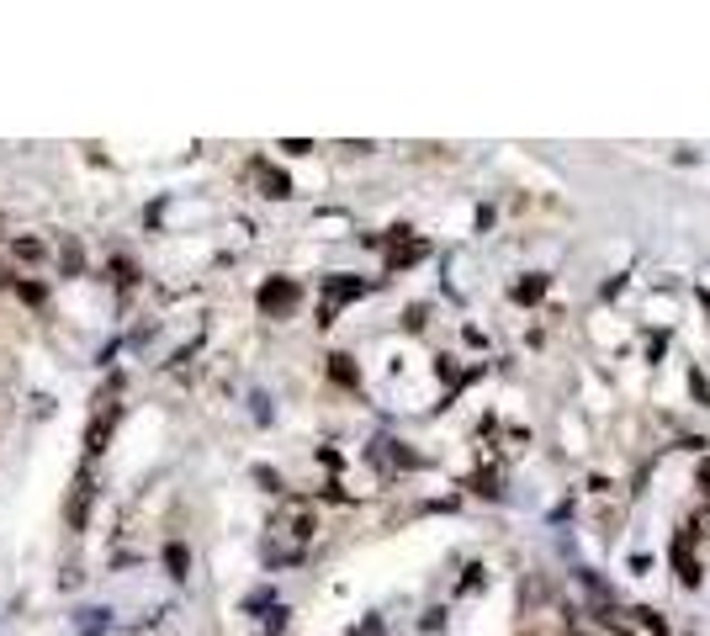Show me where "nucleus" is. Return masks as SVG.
Segmentation results:
<instances>
[{
  "mask_svg": "<svg viewBox=\"0 0 710 636\" xmlns=\"http://www.w3.org/2000/svg\"><path fill=\"white\" fill-rule=\"evenodd\" d=\"M186 562H191V552H186L180 541H170V546H165V568H170V579H186Z\"/></svg>",
  "mask_w": 710,
  "mask_h": 636,
  "instance_id": "0eeeda50",
  "label": "nucleus"
},
{
  "mask_svg": "<svg viewBox=\"0 0 710 636\" xmlns=\"http://www.w3.org/2000/svg\"><path fill=\"white\" fill-rule=\"evenodd\" d=\"M297 297H302V287H297L292 276H271L265 287H260V313H271V318H287L297 308Z\"/></svg>",
  "mask_w": 710,
  "mask_h": 636,
  "instance_id": "f03ea898",
  "label": "nucleus"
},
{
  "mask_svg": "<svg viewBox=\"0 0 710 636\" xmlns=\"http://www.w3.org/2000/svg\"><path fill=\"white\" fill-rule=\"evenodd\" d=\"M636 615H642V626H647L652 636H662V632H668V626H662V615H657V610H636Z\"/></svg>",
  "mask_w": 710,
  "mask_h": 636,
  "instance_id": "4468645a",
  "label": "nucleus"
},
{
  "mask_svg": "<svg viewBox=\"0 0 710 636\" xmlns=\"http://www.w3.org/2000/svg\"><path fill=\"white\" fill-rule=\"evenodd\" d=\"M74 271H80V244L64 239V276H74Z\"/></svg>",
  "mask_w": 710,
  "mask_h": 636,
  "instance_id": "ddd939ff",
  "label": "nucleus"
},
{
  "mask_svg": "<svg viewBox=\"0 0 710 636\" xmlns=\"http://www.w3.org/2000/svg\"><path fill=\"white\" fill-rule=\"evenodd\" d=\"M329 377H334V382H345V388H355V366H351V355H329Z\"/></svg>",
  "mask_w": 710,
  "mask_h": 636,
  "instance_id": "6e6552de",
  "label": "nucleus"
},
{
  "mask_svg": "<svg viewBox=\"0 0 710 636\" xmlns=\"http://www.w3.org/2000/svg\"><path fill=\"white\" fill-rule=\"evenodd\" d=\"M16 297H22L27 308H43V302H48V292L38 287V282H16Z\"/></svg>",
  "mask_w": 710,
  "mask_h": 636,
  "instance_id": "9d476101",
  "label": "nucleus"
},
{
  "mask_svg": "<svg viewBox=\"0 0 710 636\" xmlns=\"http://www.w3.org/2000/svg\"><path fill=\"white\" fill-rule=\"evenodd\" d=\"M419 255H424V244L419 239H403V244H393V255H387V266L398 271V266H414Z\"/></svg>",
  "mask_w": 710,
  "mask_h": 636,
  "instance_id": "423d86ee",
  "label": "nucleus"
},
{
  "mask_svg": "<svg viewBox=\"0 0 710 636\" xmlns=\"http://www.w3.org/2000/svg\"><path fill=\"white\" fill-rule=\"evenodd\" d=\"M700 493H710V462H700Z\"/></svg>",
  "mask_w": 710,
  "mask_h": 636,
  "instance_id": "f3484780",
  "label": "nucleus"
},
{
  "mask_svg": "<svg viewBox=\"0 0 710 636\" xmlns=\"http://www.w3.org/2000/svg\"><path fill=\"white\" fill-rule=\"evenodd\" d=\"M360 282H355V276H329V282H324V318H318V324H329V318H334V308H340V302H351V297H360Z\"/></svg>",
  "mask_w": 710,
  "mask_h": 636,
  "instance_id": "20e7f679",
  "label": "nucleus"
},
{
  "mask_svg": "<svg viewBox=\"0 0 710 636\" xmlns=\"http://www.w3.org/2000/svg\"><path fill=\"white\" fill-rule=\"evenodd\" d=\"M117 388H122V382H112V388L101 393V408H96V419H91V430H85V457H101V451H107V440H112V430H117V419H122Z\"/></svg>",
  "mask_w": 710,
  "mask_h": 636,
  "instance_id": "f257e3e1",
  "label": "nucleus"
},
{
  "mask_svg": "<svg viewBox=\"0 0 710 636\" xmlns=\"http://www.w3.org/2000/svg\"><path fill=\"white\" fill-rule=\"evenodd\" d=\"M11 255L22 260V266H38L48 249H43V239H32V233H22V239H11Z\"/></svg>",
  "mask_w": 710,
  "mask_h": 636,
  "instance_id": "39448f33",
  "label": "nucleus"
},
{
  "mask_svg": "<svg viewBox=\"0 0 710 636\" xmlns=\"http://www.w3.org/2000/svg\"><path fill=\"white\" fill-rule=\"evenodd\" d=\"M112 282H117V287H133V282H138V271H133V260H112Z\"/></svg>",
  "mask_w": 710,
  "mask_h": 636,
  "instance_id": "9b49d317",
  "label": "nucleus"
},
{
  "mask_svg": "<svg viewBox=\"0 0 710 636\" xmlns=\"http://www.w3.org/2000/svg\"><path fill=\"white\" fill-rule=\"evenodd\" d=\"M689 388H695V398H700V404H710V388H706V377H700V371L689 377Z\"/></svg>",
  "mask_w": 710,
  "mask_h": 636,
  "instance_id": "dca6fc26",
  "label": "nucleus"
},
{
  "mask_svg": "<svg viewBox=\"0 0 710 636\" xmlns=\"http://www.w3.org/2000/svg\"><path fill=\"white\" fill-rule=\"evenodd\" d=\"M260 180H265V196H287V175H281V170L260 165Z\"/></svg>",
  "mask_w": 710,
  "mask_h": 636,
  "instance_id": "1a4fd4ad",
  "label": "nucleus"
},
{
  "mask_svg": "<svg viewBox=\"0 0 710 636\" xmlns=\"http://www.w3.org/2000/svg\"><path fill=\"white\" fill-rule=\"evenodd\" d=\"M0 233H5V218H0Z\"/></svg>",
  "mask_w": 710,
  "mask_h": 636,
  "instance_id": "a211bd4d",
  "label": "nucleus"
},
{
  "mask_svg": "<svg viewBox=\"0 0 710 636\" xmlns=\"http://www.w3.org/2000/svg\"><path fill=\"white\" fill-rule=\"evenodd\" d=\"M91 504H96V483H91V472H80V477H74V493H69V504H64V525H69V530H85Z\"/></svg>",
  "mask_w": 710,
  "mask_h": 636,
  "instance_id": "7ed1b4c3",
  "label": "nucleus"
},
{
  "mask_svg": "<svg viewBox=\"0 0 710 636\" xmlns=\"http://www.w3.org/2000/svg\"><path fill=\"white\" fill-rule=\"evenodd\" d=\"M80 632H107V610H91V621H80Z\"/></svg>",
  "mask_w": 710,
  "mask_h": 636,
  "instance_id": "2eb2a0df",
  "label": "nucleus"
},
{
  "mask_svg": "<svg viewBox=\"0 0 710 636\" xmlns=\"http://www.w3.org/2000/svg\"><path fill=\"white\" fill-rule=\"evenodd\" d=\"M541 292H546V276H531V282H520V287H515V297H520V302H535Z\"/></svg>",
  "mask_w": 710,
  "mask_h": 636,
  "instance_id": "f8f14e48",
  "label": "nucleus"
}]
</instances>
